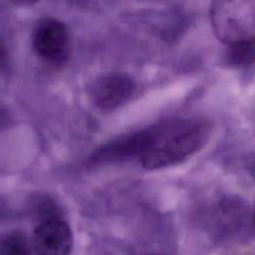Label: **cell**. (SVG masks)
I'll use <instances>...</instances> for the list:
<instances>
[{"label": "cell", "instance_id": "6da1fadb", "mask_svg": "<svg viewBox=\"0 0 255 255\" xmlns=\"http://www.w3.org/2000/svg\"><path fill=\"white\" fill-rule=\"evenodd\" d=\"M160 131L148 151L140 158L145 169L176 164L200 150L211 135V125L201 119H172L160 122Z\"/></svg>", "mask_w": 255, "mask_h": 255}, {"label": "cell", "instance_id": "7a4b0ae2", "mask_svg": "<svg viewBox=\"0 0 255 255\" xmlns=\"http://www.w3.org/2000/svg\"><path fill=\"white\" fill-rule=\"evenodd\" d=\"M209 15L221 42L228 46L255 43V0L214 1Z\"/></svg>", "mask_w": 255, "mask_h": 255}, {"label": "cell", "instance_id": "3957f363", "mask_svg": "<svg viewBox=\"0 0 255 255\" xmlns=\"http://www.w3.org/2000/svg\"><path fill=\"white\" fill-rule=\"evenodd\" d=\"M160 130V123L119 136L102 145L92 155V161L109 163L140 159L151 147Z\"/></svg>", "mask_w": 255, "mask_h": 255}, {"label": "cell", "instance_id": "277c9868", "mask_svg": "<svg viewBox=\"0 0 255 255\" xmlns=\"http://www.w3.org/2000/svg\"><path fill=\"white\" fill-rule=\"evenodd\" d=\"M32 44L34 51L43 61L53 65L63 64L70 52L69 30L56 18H43L34 28Z\"/></svg>", "mask_w": 255, "mask_h": 255}, {"label": "cell", "instance_id": "5b68a950", "mask_svg": "<svg viewBox=\"0 0 255 255\" xmlns=\"http://www.w3.org/2000/svg\"><path fill=\"white\" fill-rule=\"evenodd\" d=\"M36 255H69L73 248V233L63 219L38 223L31 238Z\"/></svg>", "mask_w": 255, "mask_h": 255}, {"label": "cell", "instance_id": "8992f818", "mask_svg": "<svg viewBox=\"0 0 255 255\" xmlns=\"http://www.w3.org/2000/svg\"><path fill=\"white\" fill-rule=\"evenodd\" d=\"M132 78L124 73H110L101 77L95 84L92 97L102 110H115L128 102L135 93Z\"/></svg>", "mask_w": 255, "mask_h": 255}, {"label": "cell", "instance_id": "52a82bcc", "mask_svg": "<svg viewBox=\"0 0 255 255\" xmlns=\"http://www.w3.org/2000/svg\"><path fill=\"white\" fill-rule=\"evenodd\" d=\"M225 63L233 68H244L255 64V43L229 46L225 54Z\"/></svg>", "mask_w": 255, "mask_h": 255}, {"label": "cell", "instance_id": "ba28073f", "mask_svg": "<svg viewBox=\"0 0 255 255\" xmlns=\"http://www.w3.org/2000/svg\"><path fill=\"white\" fill-rule=\"evenodd\" d=\"M0 255H32V246L21 231H12L0 241Z\"/></svg>", "mask_w": 255, "mask_h": 255}, {"label": "cell", "instance_id": "9c48e42d", "mask_svg": "<svg viewBox=\"0 0 255 255\" xmlns=\"http://www.w3.org/2000/svg\"><path fill=\"white\" fill-rule=\"evenodd\" d=\"M33 210L39 223L55 219H63L61 208L57 202L49 197H40L33 205Z\"/></svg>", "mask_w": 255, "mask_h": 255}, {"label": "cell", "instance_id": "30bf717a", "mask_svg": "<svg viewBox=\"0 0 255 255\" xmlns=\"http://www.w3.org/2000/svg\"><path fill=\"white\" fill-rule=\"evenodd\" d=\"M248 167H249V170H250V174H251V176L255 179V156H253V157L250 159Z\"/></svg>", "mask_w": 255, "mask_h": 255}]
</instances>
